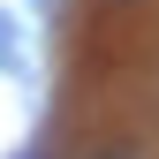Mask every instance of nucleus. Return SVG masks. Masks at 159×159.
<instances>
[{
  "mask_svg": "<svg viewBox=\"0 0 159 159\" xmlns=\"http://www.w3.org/2000/svg\"><path fill=\"white\" fill-rule=\"evenodd\" d=\"M23 159H38V152H23Z\"/></svg>",
  "mask_w": 159,
  "mask_h": 159,
  "instance_id": "nucleus-2",
  "label": "nucleus"
},
{
  "mask_svg": "<svg viewBox=\"0 0 159 159\" xmlns=\"http://www.w3.org/2000/svg\"><path fill=\"white\" fill-rule=\"evenodd\" d=\"M98 159H136V152H98Z\"/></svg>",
  "mask_w": 159,
  "mask_h": 159,
  "instance_id": "nucleus-1",
  "label": "nucleus"
}]
</instances>
